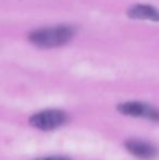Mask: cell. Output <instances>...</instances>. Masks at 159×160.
<instances>
[{"instance_id": "obj_1", "label": "cell", "mask_w": 159, "mask_h": 160, "mask_svg": "<svg viewBox=\"0 0 159 160\" xmlns=\"http://www.w3.org/2000/svg\"><path fill=\"white\" fill-rule=\"evenodd\" d=\"M74 34L75 30L73 26L61 24L33 31L28 35V39L38 48L51 49L68 44Z\"/></svg>"}, {"instance_id": "obj_5", "label": "cell", "mask_w": 159, "mask_h": 160, "mask_svg": "<svg viewBox=\"0 0 159 160\" xmlns=\"http://www.w3.org/2000/svg\"><path fill=\"white\" fill-rule=\"evenodd\" d=\"M127 17L134 20H148V21L157 22L158 11L155 7L151 4H134L127 10Z\"/></svg>"}, {"instance_id": "obj_4", "label": "cell", "mask_w": 159, "mask_h": 160, "mask_svg": "<svg viewBox=\"0 0 159 160\" xmlns=\"http://www.w3.org/2000/svg\"><path fill=\"white\" fill-rule=\"evenodd\" d=\"M125 148L127 152H131L133 156L140 159L151 160L157 156V150L151 144L144 143V142L136 141V139H130L125 143Z\"/></svg>"}, {"instance_id": "obj_2", "label": "cell", "mask_w": 159, "mask_h": 160, "mask_svg": "<svg viewBox=\"0 0 159 160\" xmlns=\"http://www.w3.org/2000/svg\"><path fill=\"white\" fill-rule=\"evenodd\" d=\"M68 120L66 112L61 110H44L31 117L30 124L42 131H52L63 125Z\"/></svg>"}, {"instance_id": "obj_3", "label": "cell", "mask_w": 159, "mask_h": 160, "mask_svg": "<svg viewBox=\"0 0 159 160\" xmlns=\"http://www.w3.org/2000/svg\"><path fill=\"white\" fill-rule=\"evenodd\" d=\"M118 111L125 116L131 117H142L146 118L148 120L158 121L159 116L155 108L146 103L138 102V101H127L118 105Z\"/></svg>"}, {"instance_id": "obj_6", "label": "cell", "mask_w": 159, "mask_h": 160, "mask_svg": "<svg viewBox=\"0 0 159 160\" xmlns=\"http://www.w3.org/2000/svg\"><path fill=\"white\" fill-rule=\"evenodd\" d=\"M34 160H71L67 157H61V156H56V157H42V158H36Z\"/></svg>"}]
</instances>
